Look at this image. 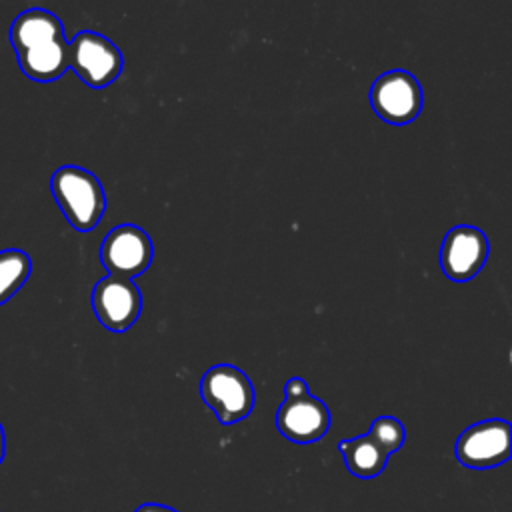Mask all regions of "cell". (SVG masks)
Masks as SVG:
<instances>
[{"instance_id": "obj_1", "label": "cell", "mask_w": 512, "mask_h": 512, "mask_svg": "<svg viewBox=\"0 0 512 512\" xmlns=\"http://www.w3.org/2000/svg\"><path fill=\"white\" fill-rule=\"evenodd\" d=\"M20 70L36 82H54L68 70V42L58 16L30 8L16 16L10 28Z\"/></svg>"}, {"instance_id": "obj_2", "label": "cell", "mask_w": 512, "mask_h": 512, "mask_svg": "<svg viewBox=\"0 0 512 512\" xmlns=\"http://www.w3.org/2000/svg\"><path fill=\"white\" fill-rule=\"evenodd\" d=\"M50 190L72 228L88 232L102 220L106 196L100 180L90 170L62 166L52 174Z\"/></svg>"}, {"instance_id": "obj_3", "label": "cell", "mask_w": 512, "mask_h": 512, "mask_svg": "<svg viewBox=\"0 0 512 512\" xmlns=\"http://www.w3.org/2000/svg\"><path fill=\"white\" fill-rule=\"evenodd\" d=\"M200 396L222 424L244 420L254 406V388L248 376L232 364L208 368L200 380Z\"/></svg>"}, {"instance_id": "obj_4", "label": "cell", "mask_w": 512, "mask_h": 512, "mask_svg": "<svg viewBox=\"0 0 512 512\" xmlns=\"http://www.w3.org/2000/svg\"><path fill=\"white\" fill-rule=\"evenodd\" d=\"M68 68L90 88H104L120 76L122 54L106 36L94 30H82L68 42Z\"/></svg>"}, {"instance_id": "obj_5", "label": "cell", "mask_w": 512, "mask_h": 512, "mask_svg": "<svg viewBox=\"0 0 512 512\" xmlns=\"http://www.w3.org/2000/svg\"><path fill=\"white\" fill-rule=\"evenodd\" d=\"M420 82L406 70H390L380 74L370 88V104L374 112L390 124H408L422 110Z\"/></svg>"}, {"instance_id": "obj_6", "label": "cell", "mask_w": 512, "mask_h": 512, "mask_svg": "<svg viewBox=\"0 0 512 512\" xmlns=\"http://www.w3.org/2000/svg\"><path fill=\"white\" fill-rule=\"evenodd\" d=\"M154 256L150 236L134 224H118L100 246V260L110 276L132 280L146 272Z\"/></svg>"}, {"instance_id": "obj_7", "label": "cell", "mask_w": 512, "mask_h": 512, "mask_svg": "<svg viewBox=\"0 0 512 512\" xmlns=\"http://www.w3.org/2000/svg\"><path fill=\"white\" fill-rule=\"evenodd\" d=\"M460 464L484 470L504 464L510 458V424L506 420H482L468 426L456 440Z\"/></svg>"}, {"instance_id": "obj_8", "label": "cell", "mask_w": 512, "mask_h": 512, "mask_svg": "<svg viewBox=\"0 0 512 512\" xmlns=\"http://www.w3.org/2000/svg\"><path fill=\"white\" fill-rule=\"evenodd\" d=\"M92 308L104 328L124 332L140 316L142 294L132 280L106 276L92 290Z\"/></svg>"}, {"instance_id": "obj_9", "label": "cell", "mask_w": 512, "mask_h": 512, "mask_svg": "<svg viewBox=\"0 0 512 512\" xmlns=\"http://www.w3.org/2000/svg\"><path fill=\"white\" fill-rule=\"evenodd\" d=\"M488 258V238L480 228L454 226L442 242L440 266L442 272L454 282L474 278Z\"/></svg>"}, {"instance_id": "obj_10", "label": "cell", "mask_w": 512, "mask_h": 512, "mask_svg": "<svg viewBox=\"0 0 512 512\" xmlns=\"http://www.w3.org/2000/svg\"><path fill=\"white\" fill-rule=\"evenodd\" d=\"M276 426L284 438L296 444H310L328 432L330 412L322 400L310 394L284 398L276 412Z\"/></svg>"}, {"instance_id": "obj_11", "label": "cell", "mask_w": 512, "mask_h": 512, "mask_svg": "<svg viewBox=\"0 0 512 512\" xmlns=\"http://www.w3.org/2000/svg\"><path fill=\"white\" fill-rule=\"evenodd\" d=\"M338 450L342 452L350 474L364 480L376 478L386 468L388 462V454L368 434L350 440H340Z\"/></svg>"}, {"instance_id": "obj_12", "label": "cell", "mask_w": 512, "mask_h": 512, "mask_svg": "<svg viewBox=\"0 0 512 512\" xmlns=\"http://www.w3.org/2000/svg\"><path fill=\"white\" fill-rule=\"evenodd\" d=\"M30 272L32 262L24 250H0V306L24 286Z\"/></svg>"}, {"instance_id": "obj_13", "label": "cell", "mask_w": 512, "mask_h": 512, "mask_svg": "<svg viewBox=\"0 0 512 512\" xmlns=\"http://www.w3.org/2000/svg\"><path fill=\"white\" fill-rule=\"evenodd\" d=\"M368 436L390 456L392 452L400 450L404 440H406V432L400 420H396L394 416H378L372 426Z\"/></svg>"}, {"instance_id": "obj_14", "label": "cell", "mask_w": 512, "mask_h": 512, "mask_svg": "<svg viewBox=\"0 0 512 512\" xmlns=\"http://www.w3.org/2000/svg\"><path fill=\"white\" fill-rule=\"evenodd\" d=\"M308 394V384L302 378H290L284 386V398H298Z\"/></svg>"}, {"instance_id": "obj_15", "label": "cell", "mask_w": 512, "mask_h": 512, "mask_svg": "<svg viewBox=\"0 0 512 512\" xmlns=\"http://www.w3.org/2000/svg\"><path fill=\"white\" fill-rule=\"evenodd\" d=\"M136 512H176L174 508L170 506H164V504H158V502H146L142 506L136 508Z\"/></svg>"}, {"instance_id": "obj_16", "label": "cell", "mask_w": 512, "mask_h": 512, "mask_svg": "<svg viewBox=\"0 0 512 512\" xmlns=\"http://www.w3.org/2000/svg\"><path fill=\"white\" fill-rule=\"evenodd\" d=\"M4 452H6V436H4V428L0 424V464L4 460Z\"/></svg>"}]
</instances>
